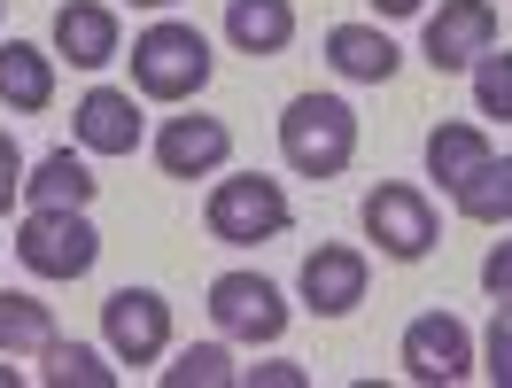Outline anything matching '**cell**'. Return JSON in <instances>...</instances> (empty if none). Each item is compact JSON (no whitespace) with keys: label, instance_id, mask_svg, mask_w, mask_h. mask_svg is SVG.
<instances>
[{"label":"cell","instance_id":"obj_1","mask_svg":"<svg viewBox=\"0 0 512 388\" xmlns=\"http://www.w3.org/2000/svg\"><path fill=\"white\" fill-rule=\"evenodd\" d=\"M280 156L295 179H342L357 163V109L342 94H295L280 117Z\"/></svg>","mask_w":512,"mask_h":388},{"label":"cell","instance_id":"obj_2","mask_svg":"<svg viewBox=\"0 0 512 388\" xmlns=\"http://www.w3.org/2000/svg\"><path fill=\"white\" fill-rule=\"evenodd\" d=\"M210 70H218V55L194 24L163 16V24H148L132 39V94H148V101H194L210 86Z\"/></svg>","mask_w":512,"mask_h":388},{"label":"cell","instance_id":"obj_3","mask_svg":"<svg viewBox=\"0 0 512 388\" xmlns=\"http://www.w3.org/2000/svg\"><path fill=\"white\" fill-rule=\"evenodd\" d=\"M202 226H210V241H225V249L280 241V233L295 226L288 187H280V179H264V171H233V179H218V187H210V202H202Z\"/></svg>","mask_w":512,"mask_h":388},{"label":"cell","instance_id":"obj_4","mask_svg":"<svg viewBox=\"0 0 512 388\" xmlns=\"http://www.w3.org/2000/svg\"><path fill=\"white\" fill-rule=\"evenodd\" d=\"M16 264L39 280H86L101 264V233L86 210H24L16 226Z\"/></svg>","mask_w":512,"mask_h":388},{"label":"cell","instance_id":"obj_5","mask_svg":"<svg viewBox=\"0 0 512 388\" xmlns=\"http://www.w3.org/2000/svg\"><path fill=\"white\" fill-rule=\"evenodd\" d=\"M210 319H218L225 342H280L288 334V295L272 288L264 272H218L210 280Z\"/></svg>","mask_w":512,"mask_h":388},{"label":"cell","instance_id":"obj_6","mask_svg":"<svg viewBox=\"0 0 512 388\" xmlns=\"http://www.w3.org/2000/svg\"><path fill=\"white\" fill-rule=\"evenodd\" d=\"M396 357H404V373L427 381V388H450V381H466V373H481L474 334H466V319H450V311H419V319L404 326Z\"/></svg>","mask_w":512,"mask_h":388},{"label":"cell","instance_id":"obj_7","mask_svg":"<svg viewBox=\"0 0 512 388\" xmlns=\"http://www.w3.org/2000/svg\"><path fill=\"white\" fill-rule=\"evenodd\" d=\"M365 241H381V257L396 264H419L435 249V202L404 179H381V187L365 194Z\"/></svg>","mask_w":512,"mask_h":388},{"label":"cell","instance_id":"obj_8","mask_svg":"<svg viewBox=\"0 0 512 388\" xmlns=\"http://www.w3.org/2000/svg\"><path fill=\"white\" fill-rule=\"evenodd\" d=\"M101 342L117 365H156L171 350V303L156 288H117L101 303Z\"/></svg>","mask_w":512,"mask_h":388},{"label":"cell","instance_id":"obj_9","mask_svg":"<svg viewBox=\"0 0 512 388\" xmlns=\"http://www.w3.org/2000/svg\"><path fill=\"white\" fill-rule=\"evenodd\" d=\"M295 288H303V311L350 319L357 303H365V288H373V264H365V249H350V241H319V249L303 257V272H295Z\"/></svg>","mask_w":512,"mask_h":388},{"label":"cell","instance_id":"obj_10","mask_svg":"<svg viewBox=\"0 0 512 388\" xmlns=\"http://www.w3.org/2000/svg\"><path fill=\"white\" fill-rule=\"evenodd\" d=\"M497 47V8L489 0H443L435 16H427V32H419V55L443 70H474L481 55Z\"/></svg>","mask_w":512,"mask_h":388},{"label":"cell","instance_id":"obj_11","mask_svg":"<svg viewBox=\"0 0 512 388\" xmlns=\"http://www.w3.org/2000/svg\"><path fill=\"white\" fill-rule=\"evenodd\" d=\"M225 156H233V125L225 117H163L156 132V171L163 179H218Z\"/></svg>","mask_w":512,"mask_h":388},{"label":"cell","instance_id":"obj_12","mask_svg":"<svg viewBox=\"0 0 512 388\" xmlns=\"http://www.w3.org/2000/svg\"><path fill=\"white\" fill-rule=\"evenodd\" d=\"M55 55H70V70L117 63V55H125L117 8H109V0H63V8H55Z\"/></svg>","mask_w":512,"mask_h":388},{"label":"cell","instance_id":"obj_13","mask_svg":"<svg viewBox=\"0 0 512 388\" xmlns=\"http://www.w3.org/2000/svg\"><path fill=\"white\" fill-rule=\"evenodd\" d=\"M70 132L86 156H132L140 148V109H132L125 86H94V94L70 109Z\"/></svg>","mask_w":512,"mask_h":388},{"label":"cell","instance_id":"obj_14","mask_svg":"<svg viewBox=\"0 0 512 388\" xmlns=\"http://www.w3.org/2000/svg\"><path fill=\"white\" fill-rule=\"evenodd\" d=\"M326 63L342 70L350 86H388L404 55H396V39H388L381 24H334V32H326Z\"/></svg>","mask_w":512,"mask_h":388},{"label":"cell","instance_id":"obj_15","mask_svg":"<svg viewBox=\"0 0 512 388\" xmlns=\"http://www.w3.org/2000/svg\"><path fill=\"white\" fill-rule=\"evenodd\" d=\"M94 171L78 148H55V156L32 163V179H24V210H94Z\"/></svg>","mask_w":512,"mask_h":388},{"label":"cell","instance_id":"obj_16","mask_svg":"<svg viewBox=\"0 0 512 388\" xmlns=\"http://www.w3.org/2000/svg\"><path fill=\"white\" fill-rule=\"evenodd\" d=\"M0 101H8L16 117H39V109L55 101V55L32 47V39H8V47H0Z\"/></svg>","mask_w":512,"mask_h":388},{"label":"cell","instance_id":"obj_17","mask_svg":"<svg viewBox=\"0 0 512 388\" xmlns=\"http://www.w3.org/2000/svg\"><path fill=\"white\" fill-rule=\"evenodd\" d=\"M225 39H233V55H288V39H295V8L288 0H233L225 8Z\"/></svg>","mask_w":512,"mask_h":388},{"label":"cell","instance_id":"obj_18","mask_svg":"<svg viewBox=\"0 0 512 388\" xmlns=\"http://www.w3.org/2000/svg\"><path fill=\"white\" fill-rule=\"evenodd\" d=\"M481 163H489V132H481V125H435V132H427V179L466 187Z\"/></svg>","mask_w":512,"mask_h":388},{"label":"cell","instance_id":"obj_19","mask_svg":"<svg viewBox=\"0 0 512 388\" xmlns=\"http://www.w3.org/2000/svg\"><path fill=\"white\" fill-rule=\"evenodd\" d=\"M55 342V311L24 288H0V357H39Z\"/></svg>","mask_w":512,"mask_h":388},{"label":"cell","instance_id":"obj_20","mask_svg":"<svg viewBox=\"0 0 512 388\" xmlns=\"http://www.w3.org/2000/svg\"><path fill=\"white\" fill-rule=\"evenodd\" d=\"M450 202H458V218H474V226H512V156H489L466 187H450Z\"/></svg>","mask_w":512,"mask_h":388},{"label":"cell","instance_id":"obj_21","mask_svg":"<svg viewBox=\"0 0 512 388\" xmlns=\"http://www.w3.org/2000/svg\"><path fill=\"white\" fill-rule=\"evenodd\" d=\"M39 365H47V381H55V388H117V365H101V350L63 342V334L39 350Z\"/></svg>","mask_w":512,"mask_h":388},{"label":"cell","instance_id":"obj_22","mask_svg":"<svg viewBox=\"0 0 512 388\" xmlns=\"http://www.w3.org/2000/svg\"><path fill=\"white\" fill-rule=\"evenodd\" d=\"M225 381H241V365H233L225 342H194V350H179L163 365V388H225Z\"/></svg>","mask_w":512,"mask_h":388},{"label":"cell","instance_id":"obj_23","mask_svg":"<svg viewBox=\"0 0 512 388\" xmlns=\"http://www.w3.org/2000/svg\"><path fill=\"white\" fill-rule=\"evenodd\" d=\"M474 109L512 125V47H489V55L474 63Z\"/></svg>","mask_w":512,"mask_h":388},{"label":"cell","instance_id":"obj_24","mask_svg":"<svg viewBox=\"0 0 512 388\" xmlns=\"http://www.w3.org/2000/svg\"><path fill=\"white\" fill-rule=\"evenodd\" d=\"M481 373L497 388H512V303H497V319H489V334H481Z\"/></svg>","mask_w":512,"mask_h":388},{"label":"cell","instance_id":"obj_25","mask_svg":"<svg viewBox=\"0 0 512 388\" xmlns=\"http://www.w3.org/2000/svg\"><path fill=\"white\" fill-rule=\"evenodd\" d=\"M481 295H489V303H512V241H497V249L481 257Z\"/></svg>","mask_w":512,"mask_h":388},{"label":"cell","instance_id":"obj_26","mask_svg":"<svg viewBox=\"0 0 512 388\" xmlns=\"http://www.w3.org/2000/svg\"><path fill=\"white\" fill-rule=\"evenodd\" d=\"M8 202H24V148L0 132V210H8Z\"/></svg>","mask_w":512,"mask_h":388},{"label":"cell","instance_id":"obj_27","mask_svg":"<svg viewBox=\"0 0 512 388\" xmlns=\"http://www.w3.org/2000/svg\"><path fill=\"white\" fill-rule=\"evenodd\" d=\"M241 381H264V388H311V373H303V365H288V357H272V365H249V373H241Z\"/></svg>","mask_w":512,"mask_h":388},{"label":"cell","instance_id":"obj_28","mask_svg":"<svg viewBox=\"0 0 512 388\" xmlns=\"http://www.w3.org/2000/svg\"><path fill=\"white\" fill-rule=\"evenodd\" d=\"M373 16H381V24L388 16H427V0H373Z\"/></svg>","mask_w":512,"mask_h":388},{"label":"cell","instance_id":"obj_29","mask_svg":"<svg viewBox=\"0 0 512 388\" xmlns=\"http://www.w3.org/2000/svg\"><path fill=\"white\" fill-rule=\"evenodd\" d=\"M132 8H171V0H132Z\"/></svg>","mask_w":512,"mask_h":388}]
</instances>
